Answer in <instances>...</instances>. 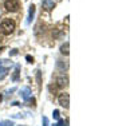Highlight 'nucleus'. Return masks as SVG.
I'll use <instances>...</instances> for the list:
<instances>
[{
  "label": "nucleus",
  "instance_id": "nucleus-1",
  "mask_svg": "<svg viewBox=\"0 0 134 126\" xmlns=\"http://www.w3.org/2000/svg\"><path fill=\"white\" fill-rule=\"evenodd\" d=\"M16 24L12 19H4L2 23H0V30L4 35H9V34H12L14 30H15Z\"/></svg>",
  "mask_w": 134,
  "mask_h": 126
},
{
  "label": "nucleus",
  "instance_id": "nucleus-2",
  "mask_svg": "<svg viewBox=\"0 0 134 126\" xmlns=\"http://www.w3.org/2000/svg\"><path fill=\"white\" fill-rule=\"evenodd\" d=\"M9 66H12V62L5 61V59H2V61H0V79H3V78L8 74Z\"/></svg>",
  "mask_w": 134,
  "mask_h": 126
},
{
  "label": "nucleus",
  "instance_id": "nucleus-3",
  "mask_svg": "<svg viewBox=\"0 0 134 126\" xmlns=\"http://www.w3.org/2000/svg\"><path fill=\"white\" fill-rule=\"evenodd\" d=\"M4 7H5L7 11L16 12V11L20 8V2H19V0H5V2H4Z\"/></svg>",
  "mask_w": 134,
  "mask_h": 126
},
{
  "label": "nucleus",
  "instance_id": "nucleus-4",
  "mask_svg": "<svg viewBox=\"0 0 134 126\" xmlns=\"http://www.w3.org/2000/svg\"><path fill=\"white\" fill-rule=\"evenodd\" d=\"M58 102H59V105H60L62 107L69 109V106H70V95H69V94H66V93L59 94V97H58Z\"/></svg>",
  "mask_w": 134,
  "mask_h": 126
},
{
  "label": "nucleus",
  "instance_id": "nucleus-5",
  "mask_svg": "<svg viewBox=\"0 0 134 126\" xmlns=\"http://www.w3.org/2000/svg\"><path fill=\"white\" fill-rule=\"evenodd\" d=\"M57 85L58 87H66L67 85H69V78H67L66 75H60L57 78Z\"/></svg>",
  "mask_w": 134,
  "mask_h": 126
},
{
  "label": "nucleus",
  "instance_id": "nucleus-6",
  "mask_svg": "<svg viewBox=\"0 0 134 126\" xmlns=\"http://www.w3.org/2000/svg\"><path fill=\"white\" fill-rule=\"evenodd\" d=\"M55 4H57V3H55V0H43V2H42V6H43V8L46 11L54 9Z\"/></svg>",
  "mask_w": 134,
  "mask_h": 126
},
{
  "label": "nucleus",
  "instance_id": "nucleus-7",
  "mask_svg": "<svg viewBox=\"0 0 134 126\" xmlns=\"http://www.w3.org/2000/svg\"><path fill=\"white\" fill-rule=\"evenodd\" d=\"M31 89L30 87H23V89H21L20 90V95H21V98H23L24 101H27L30 97H31Z\"/></svg>",
  "mask_w": 134,
  "mask_h": 126
},
{
  "label": "nucleus",
  "instance_id": "nucleus-8",
  "mask_svg": "<svg viewBox=\"0 0 134 126\" xmlns=\"http://www.w3.org/2000/svg\"><path fill=\"white\" fill-rule=\"evenodd\" d=\"M60 52H62L63 55H69V54H70V43H69V42H66L64 44L60 46Z\"/></svg>",
  "mask_w": 134,
  "mask_h": 126
},
{
  "label": "nucleus",
  "instance_id": "nucleus-9",
  "mask_svg": "<svg viewBox=\"0 0 134 126\" xmlns=\"http://www.w3.org/2000/svg\"><path fill=\"white\" fill-rule=\"evenodd\" d=\"M34 16H35V6H34V4H31V7H30V11H28V19H27V23H28V24H30V23L32 21Z\"/></svg>",
  "mask_w": 134,
  "mask_h": 126
},
{
  "label": "nucleus",
  "instance_id": "nucleus-10",
  "mask_svg": "<svg viewBox=\"0 0 134 126\" xmlns=\"http://www.w3.org/2000/svg\"><path fill=\"white\" fill-rule=\"evenodd\" d=\"M19 75H20V66H19V64H16L15 71H14V75H12V81H14V82L19 81Z\"/></svg>",
  "mask_w": 134,
  "mask_h": 126
},
{
  "label": "nucleus",
  "instance_id": "nucleus-11",
  "mask_svg": "<svg viewBox=\"0 0 134 126\" xmlns=\"http://www.w3.org/2000/svg\"><path fill=\"white\" fill-rule=\"evenodd\" d=\"M57 66H58V68H59L60 71L67 70V63H64V62H62V61H58V62H57Z\"/></svg>",
  "mask_w": 134,
  "mask_h": 126
},
{
  "label": "nucleus",
  "instance_id": "nucleus-12",
  "mask_svg": "<svg viewBox=\"0 0 134 126\" xmlns=\"http://www.w3.org/2000/svg\"><path fill=\"white\" fill-rule=\"evenodd\" d=\"M36 81H38V86H39V89H40V87H42V71H40V70L36 71Z\"/></svg>",
  "mask_w": 134,
  "mask_h": 126
},
{
  "label": "nucleus",
  "instance_id": "nucleus-13",
  "mask_svg": "<svg viewBox=\"0 0 134 126\" xmlns=\"http://www.w3.org/2000/svg\"><path fill=\"white\" fill-rule=\"evenodd\" d=\"M0 126H15V123L12 121H2L0 122Z\"/></svg>",
  "mask_w": 134,
  "mask_h": 126
},
{
  "label": "nucleus",
  "instance_id": "nucleus-14",
  "mask_svg": "<svg viewBox=\"0 0 134 126\" xmlns=\"http://www.w3.org/2000/svg\"><path fill=\"white\" fill-rule=\"evenodd\" d=\"M52 117H54L55 119H60V113H59V110H54Z\"/></svg>",
  "mask_w": 134,
  "mask_h": 126
},
{
  "label": "nucleus",
  "instance_id": "nucleus-15",
  "mask_svg": "<svg viewBox=\"0 0 134 126\" xmlns=\"http://www.w3.org/2000/svg\"><path fill=\"white\" fill-rule=\"evenodd\" d=\"M27 105L28 106H35V99H34V98H28L27 99Z\"/></svg>",
  "mask_w": 134,
  "mask_h": 126
},
{
  "label": "nucleus",
  "instance_id": "nucleus-16",
  "mask_svg": "<svg viewBox=\"0 0 134 126\" xmlns=\"http://www.w3.org/2000/svg\"><path fill=\"white\" fill-rule=\"evenodd\" d=\"M42 121H43V126H48V118L47 117H43Z\"/></svg>",
  "mask_w": 134,
  "mask_h": 126
},
{
  "label": "nucleus",
  "instance_id": "nucleus-17",
  "mask_svg": "<svg viewBox=\"0 0 134 126\" xmlns=\"http://www.w3.org/2000/svg\"><path fill=\"white\" fill-rule=\"evenodd\" d=\"M9 55H11V56H14V55H18V50H16V48L11 50V51H9Z\"/></svg>",
  "mask_w": 134,
  "mask_h": 126
},
{
  "label": "nucleus",
  "instance_id": "nucleus-18",
  "mask_svg": "<svg viewBox=\"0 0 134 126\" xmlns=\"http://www.w3.org/2000/svg\"><path fill=\"white\" fill-rule=\"evenodd\" d=\"M54 126H64V121H63V119H59V122L55 123Z\"/></svg>",
  "mask_w": 134,
  "mask_h": 126
},
{
  "label": "nucleus",
  "instance_id": "nucleus-19",
  "mask_svg": "<svg viewBox=\"0 0 134 126\" xmlns=\"http://www.w3.org/2000/svg\"><path fill=\"white\" fill-rule=\"evenodd\" d=\"M26 59L28 61V63H32V62H34V58H32L31 55H27V56H26Z\"/></svg>",
  "mask_w": 134,
  "mask_h": 126
},
{
  "label": "nucleus",
  "instance_id": "nucleus-20",
  "mask_svg": "<svg viewBox=\"0 0 134 126\" xmlns=\"http://www.w3.org/2000/svg\"><path fill=\"white\" fill-rule=\"evenodd\" d=\"M12 106H19V102H12Z\"/></svg>",
  "mask_w": 134,
  "mask_h": 126
},
{
  "label": "nucleus",
  "instance_id": "nucleus-21",
  "mask_svg": "<svg viewBox=\"0 0 134 126\" xmlns=\"http://www.w3.org/2000/svg\"><path fill=\"white\" fill-rule=\"evenodd\" d=\"M2 101H3V95H2V94H0V102H2Z\"/></svg>",
  "mask_w": 134,
  "mask_h": 126
},
{
  "label": "nucleus",
  "instance_id": "nucleus-22",
  "mask_svg": "<svg viewBox=\"0 0 134 126\" xmlns=\"http://www.w3.org/2000/svg\"><path fill=\"white\" fill-rule=\"evenodd\" d=\"M2 40H3V36H2V35H0V42H2Z\"/></svg>",
  "mask_w": 134,
  "mask_h": 126
}]
</instances>
